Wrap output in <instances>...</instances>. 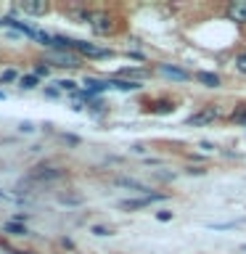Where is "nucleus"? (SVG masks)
<instances>
[{"label":"nucleus","instance_id":"obj_1","mask_svg":"<svg viewBox=\"0 0 246 254\" xmlns=\"http://www.w3.org/2000/svg\"><path fill=\"white\" fill-rule=\"evenodd\" d=\"M45 61L48 66H56V69H79L82 66V59L74 53V51H45Z\"/></svg>","mask_w":246,"mask_h":254},{"label":"nucleus","instance_id":"obj_2","mask_svg":"<svg viewBox=\"0 0 246 254\" xmlns=\"http://www.w3.org/2000/svg\"><path fill=\"white\" fill-rule=\"evenodd\" d=\"M66 178V172L61 170V167H35L29 175L32 183H37V186H48V183H56V180H63Z\"/></svg>","mask_w":246,"mask_h":254},{"label":"nucleus","instance_id":"obj_3","mask_svg":"<svg viewBox=\"0 0 246 254\" xmlns=\"http://www.w3.org/2000/svg\"><path fill=\"white\" fill-rule=\"evenodd\" d=\"M87 21H90V27L98 32V35H111V32H114V19H111L106 11H90L87 13Z\"/></svg>","mask_w":246,"mask_h":254},{"label":"nucleus","instance_id":"obj_4","mask_svg":"<svg viewBox=\"0 0 246 254\" xmlns=\"http://www.w3.org/2000/svg\"><path fill=\"white\" fill-rule=\"evenodd\" d=\"M74 51L82 53V56H87V59H111V56H114L109 48L95 45V43H87V40H77V43H74Z\"/></svg>","mask_w":246,"mask_h":254},{"label":"nucleus","instance_id":"obj_5","mask_svg":"<svg viewBox=\"0 0 246 254\" xmlns=\"http://www.w3.org/2000/svg\"><path fill=\"white\" fill-rule=\"evenodd\" d=\"M167 193H151V196H140V198H127V201H119V209L130 212V209H143V206L154 204V201H164Z\"/></svg>","mask_w":246,"mask_h":254},{"label":"nucleus","instance_id":"obj_6","mask_svg":"<svg viewBox=\"0 0 246 254\" xmlns=\"http://www.w3.org/2000/svg\"><path fill=\"white\" fill-rule=\"evenodd\" d=\"M156 71H159L162 77H167V79H175V82H188V79H190L188 71L180 69V66H175V64H159Z\"/></svg>","mask_w":246,"mask_h":254},{"label":"nucleus","instance_id":"obj_7","mask_svg":"<svg viewBox=\"0 0 246 254\" xmlns=\"http://www.w3.org/2000/svg\"><path fill=\"white\" fill-rule=\"evenodd\" d=\"M228 19L236 21V24H246V0H233L228 8H225Z\"/></svg>","mask_w":246,"mask_h":254},{"label":"nucleus","instance_id":"obj_8","mask_svg":"<svg viewBox=\"0 0 246 254\" xmlns=\"http://www.w3.org/2000/svg\"><path fill=\"white\" fill-rule=\"evenodd\" d=\"M21 11L29 13V16H43V13H48V3L45 0H24Z\"/></svg>","mask_w":246,"mask_h":254},{"label":"nucleus","instance_id":"obj_9","mask_svg":"<svg viewBox=\"0 0 246 254\" xmlns=\"http://www.w3.org/2000/svg\"><path fill=\"white\" fill-rule=\"evenodd\" d=\"M214 117H217V109H214V106H209V109H201L198 114H193V117H190V119H188V125H209Z\"/></svg>","mask_w":246,"mask_h":254},{"label":"nucleus","instance_id":"obj_10","mask_svg":"<svg viewBox=\"0 0 246 254\" xmlns=\"http://www.w3.org/2000/svg\"><path fill=\"white\" fill-rule=\"evenodd\" d=\"M109 87L111 90H122V93H132V90H140V82H130V79H109Z\"/></svg>","mask_w":246,"mask_h":254},{"label":"nucleus","instance_id":"obj_11","mask_svg":"<svg viewBox=\"0 0 246 254\" xmlns=\"http://www.w3.org/2000/svg\"><path fill=\"white\" fill-rule=\"evenodd\" d=\"M130 77V82H140V79H148L151 71L148 69H119V79H127Z\"/></svg>","mask_w":246,"mask_h":254},{"label":"nucleus","instance_id":"obj_12","mask_svg":"<svg viewBox=\"0 0 246 254\" xmlns=\"http://www.w3.org/2000/svg\"><path fill=\"white\" fill-rule=\"evenodd\" d=\"M117 186L132 188V190H138L140 196H151V188L148 186H143V183H138V180H130V178H117Z\"/></svg>","mask_w":246,"mask_h":254},{"label":"nucleus","instance_id":"obj_13","mask_svg":"<svg viewBox=\"0 0 246 254\" xmlns=\"http://www.w3.org/2000/svg\"><path fill=\"white\" fill-rule=\"evenodd\" d=\"M198 82L204 87H220V77L214 71H198Z\"/></svg>","mask_w":246,"mask_h":254},{"label":"nucleus","instance_id":"obj_14","mask_svg":"<svg viewBox=\"0 0 246 254\" xmlns=\"http://www.w3.org/2000/svg\"><path fill=\"white\" fill-rule=\"evenodd\" d=\"M85 85H87V90H90L93 95H98L103 90H109V82H103V79H95V77H87L85 79Z\"/></svg>","mask_w":246,"mask_h":254},{"label":"nucleus","instance_id":"obj_15","mask_svg":"<svg viewBox=\"0 0 246 254\" xmlns=\"http://www.w3.org/2000/svg\"><path fill=\"white\" fill-rule=\"evenodd\" d=\"M5 233H11V236H27V228L19 225V222H13V220H8L5 225H3Z\"/></svg>","mask_w":246,"mask_h":254},{"label":"nucleus","instance_id":"obj_16","mask_svg":"<svg viewBox=\"0 0 246 254\" xmlns=\"http://www.w3.org/2000/svg\"><path fill=\"white\" fill-rule=\"evenodd\" d=\"M19 85L24 87V90H32V87H37V85H40V77L35 74V71H32V74H24V77L19 79Z\"/></svg>","mask_w":246,"mask_h":254},{"label":"nucleus","instance_id":"obj_17","mask_svg":"<svg viewBox=\"0 0 246 254\" xmlns=\"http://www.w3.org/2000/svg\"><path fill=\"white\" fill-rule=\"evenodd\" d=\"M21 79V74L16 69H5L3 74H0V85H8V82H19Z\"/></svg>","mask_w":246,"mask_h":254},{"label":"nucleus","instance_id":"obj_18","mask_svg":"<svg viewBox=\"0 0 246 254\" xmlns=\"http://www.w3.org/2000/svg\"><path fill=\"white\" fill-rule=\"evenodd\" d=\"M236 69L241 71V74H246V51H241L236 56Z\"/></svg>","mask_w":246,"mask_h":254},{"label":"nucleus","instance_id":"obj_19","mask_svg":"<svg viewBox=\"0 0 246 254\" xmlns=\"http://www.w3.org/2000/svg\"><path fill=\"white\" fill-rule=\"evenodd\" d=\"M59 201L61 204H82V196H66V193H61Z\"/></svg>","mask_w":246,"mask_h":254},{"label":"nucleus","instance_id":"obj_20","mask_svg":"<svg viewBox=\"0 0 246 254\" xmlns=\"http://www.w3.org/2000/svg\"><path fill=\"white\" fill-rule=\"evenodd\" d=\"M93 233L95 236H114V230H111L109 225H93Z\"/></svg>","mask_w":246,"mask_h":254},{"label":"nucleus","instance_id":"obj_21","mask_svg":"<svg viewBox=\"0 0 246 254\" xmlns=\"http://www.w3.org/2000/svg\"><path fill=\"white\" fill-rule=\"evenodd\" d=\"M56 85H61V90H71V93H77V82H71V79H61V82H56Z\"/></svg>","mask_w":246,"mask_h":254},{"label":"nucleus","instance_id":"obj_22","mask_svg":"<svg viewBox=\"0 0 246 254\" xmlns=\"http://www.w3.org/2000/svg\"><path fill=\"white\" fill-rule=\"evenodd\" d=\"M233 119H236V122H241V125H246V106H238L236 114H233Z\"/></svg>","mask_w":246,"mask_h":254},{"label":"nucleus","instance_id":"obj_23","mask_svg":"<svg viewBox=\"0 0 246 254\" xmlns=\"http://www.w3.org/2000/svg\"><path fill=\"white\" fill-rule=\"evenodd\" d=\"M45 95H48V98H59L61 90H59V87H45Z\"/></svg>","mask_w":246,"mask_h":254},{"label":"nucleus","instance_id":"obj_24","mask_svg":"<svg viewBox=\"0 0 246 254\" xmlns=\"http://www.w3.org/2000/svg\"><path fill=\"white\" fill-rule=\"evenodd\" d=\"M19 130H21V132H35V125H32V122H21Z\"/></svg>","mask_w":246,"mask_h":254},{"label":"nucleus","instance_id":"obj_25","mask_svg":"<svg viewBox=\"0 0 246 254\" xmlns=\"http://www.w3.org/2000/svg\"><path fill=\"white\" fill-rule=\"evenodd\" d=\"M156 220H159V222H167V220H172V212H156Z\"/></svg>","mask_w":246,"mask_h":254},{"label":"nucleus","instance_id":"obj_26","mask_svg":"<svg viewBox=\"0 0 246 254\" xmlns=\"http://www.w3.org/2000/svg\"><path fill=\"white\" fill-rule=\"evenodd\" d=\"M48 71H51V69H48V66H37V71H35V74H37V77H45Z\"/></svg>","mask_w":246,"mask_h":254},{"label":"nucleus","instance_id":"obj_27","mask_svg":"<svg viewBox=\"0 0 246 254\" xmlns=\"http://www.w3.org/2000/svg\"><path fill=\"white\" fill-rule=\"evenodd\" d=\"M188 172H190V175H204V167H190Z\"/></svg>","mask_w":246,"mask_h":254},{"label":"nucleus","instance_id":"obj_28","mask_svg":"<svg viewBox=\"0 0 246 254\" xmlns=\"http://www.w3.org/2000/svg\"><path fill=\"white\" fill-rule=\"evenodd\" d=\"M63 140H66V143H79L77 135H63Z\"/></svg>","mask_w":246,"mask_h":254},{"label":"nucleus","instance_id":"obj_29","mask_svg":"<svg viewBox=\"0 0 246 254\" xmlns=\"http://www.w3.org/2000/svg\"><path fill=\"white\" fill-rule=\"evenodd\" d=\"M5 254H27V252H5Z\"/></svg>","mask_w":246,"mask_h":254},{"label":"nucleus","instance_id":"obj_30","mask_svg":"<svg viewBox=\"0 0 246 254\" xmlns=\"http://www.w3.org/2000/svg\"><path fill=\"white\" fill-rule=\"evenodd\" d=\"M5 98V90H0V101H3Z\"/></svg>","mask_w":246,"mask_h":254},{"label":"nucleus","instance_id":"obj_31","mask_svg":"<svg viewBox=\"0 0 246 254\" xmlns=\"http://www.w3.org/2000/svg\"><path fill=\"white\" fill-rule=\"evenodd\" d=\"M0 198H8V196H5V193H3V190H0Z\"/></svg>","mask_w":246,"mask_h":254}]
</instances>
